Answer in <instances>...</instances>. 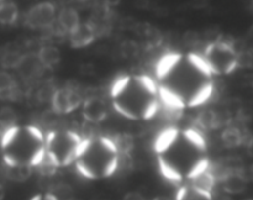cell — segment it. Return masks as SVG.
I'll return each instance as SVG.
<instances>
[{"label": "cell", "mask_w": 253, "mask_h": 200, "mask_svg": "<svg viewBox=\"0 0 253 200\" xmlns=\"http://www.w3.org/2000/svg\"><path fill=\"white\" fill-rule=\"evenodd\" d=\"M37 59L42 67L53 68L61 61V52L54 46H43L37 53Z\"/></svg>", "instance_id": "cell-14"}, {"label": "cell", "mask_w": 253, "mask_h": 200, "mask_svg": "<svg viewBox=\"0 0 253 200\" xmlns=\"http://www.w3.org/2000/svg\"><path fill=\"white\" fill-rule=\"evenodd\" d=\"M19 10L14 2H1L0 4V24L12 25L17 20Z\"/></svg>", "instance_id": "cell-21"}, {"label": "cell", "mask_w": 253, "mask_h": 200, "mask_svg": "<svg viewBox=\"0 0 253 200\" xmlns=\"http://www.w3.org/2000/svg\"><path fill=\"white\" fill-rule=\"evenodd\" d=\"M73 200H79V199H73Z\"/></svg>", "instance_id": "cell-36"}, {"label": "cell", "mask_w": 253, "mask_h": 200, "mask_svg": "<svg viewBox=\"0 0 253 200\" xmlns=\"http://www.w3.org/2000/svg\"><path fill=\"white\" fill-rule=\"evenodd\" d=\"M2 131H4V126H2L1 123H0V135H1V133H2Z\"/></svg>", "instance_id": "cell-34"}, {"label": "cell", "mask_w": 253, "mask_h": 200, "mask_svg": "<svg viewBox=\"0 0 253 200\" xmlns=\"http://www.w3.org/2000/svg\"><path fill=\"white\" fill-rule=\"evenodd\" d=\"M4 195H5L4 188H2V185L0 184V200H2V199H4Z\"/></svg>", "instance_id": "cell-32"}, {"label": "cell", "mask_w": 253, "mask_h": 200, "mask_svg": "<svg viewBox=\"0 0 253 200\" xmlns=\"http://www.w3.org/2000/svg\"><path fill=\"white\" fill-rule=\"evenodd\" d=\"M41 133L32 127H11L2 137V151L7 165L37 164L43 157Z\"/></svg>", "instance_id": "cell-4"}, {"label": "cell", "mask_w": 253, "mask_h": 200, "mask_svg": "<svg viewBox=\"0 0 253 200\" xmlns=\"http://www.w3.org/2000/svg\"><path fill=\"white\" fill-rule=\"evenodd\" d=\"M162 80L168 95L190 105L207 99L211 91L210 71L204 62L199 63L192 58L173 62L162 74Z\"/></svg>", "instance_id": "cell-1"}, {"label": "cell", "mask_w": 253, "mask_h": 200, "mask_svg": "<svg viewBox=\"0 0 253 200\" xmlns=\"http://www.w3.org/2000/svg\"><path fill=\"white\" fill-rule=\"evenodd\" d=\"M153 200H170V199L167 197H157V198H155Z\"/></svg>", "instance_id": "cell-33"}, {"label": "cell", "mask_w": 253, "mask_h": 200, "mask_svg": "<svg viewBox=\"0 0 253 200\" xmlns=\"http://www.w3.org/2000/svg\"><path fill=\"white\" fill-rule=\"evenodd\" d=\"M140 52V44L133 40H126L120 44V54L124 58H135Z\"/></svg>", "instance_id": "cell-25"}, {"label": "cell", "mask_w": 253, "mask_h": 200, "mask_svg": "<svg viewBox=\"0 0 253 200\" xmlns=\"http://www.w3.org/2000/svg\"><path fill=\"white\" fill-rule=\"evenodd\" d=\"M160 162L165 175L172 179L195 177L207 169L203 141L187 132L173 135L161 148Z\"/></svg>", "instance_id": "cell-2"}, {"label": "cell", "mask_w": 253, "mask_h": 200, "mask_svg": "<svg viewBox=\"0 0 253 200\" xmlns=\"http://www.w3.org/2000/svg\"><path fill=\"white\" fill-rule=\"evenodd\" d=\"M197 122L198 125L202 126L205 130H211V128L217 127V126L220 125L219 114L215 113L214 110L207 109V110L202 111V113L198 115Z\"/></svg>", "instance_id": "cell-20"}, {"label": "cell", "mask_w": 253, "mask_h": 200, "mask_svg": "<svg viewBox=\"0 0 253 200\" xmlns=\"http://www.w3.org/2000/svg\"><path fill=\"white\" fill-rule=\"evenodd\" d=\"M204 63L212 73L229 74L237 67V52L227 42H212L205 49Z\"/></svg>", "instance_id": "cell-7"}, {"label": "cell", "mask_w": 253, "mask_h": 200, "mask_svg": "<svg viewBox=\"0 0 253 200\" xmlns=\"http://www.w3.org/2000/svg\"><path fill=\"white\" fill-rule=\"evenodd\" d=\"M177 200H212L211 194L194 187H184L178 192Z\"/></svg>", "instance_id": "cell-19"}, {"label": "cell", "mask_w": 253, "mask_h": 200, "mask_svg": "<svg viewBox=\"0 0 253 200\" xmlns=\"http://www.w3.org/2000/svg\"><path fill=\"white\" fill-rule=\"evenodd\" d=\"M79 25H81V20H79V15L76 10L72 7H64L59 11L58 26L61 27L62 31L71 34Z\"/></svg>", "instance_id": "cell-13"}, {"label": "cell", "mask_w": 253, "mask_h": 200, "mask_svg": "<svg viewBox=\"0 0 253 200\" xmlns=\"http://www.w3.org/2000/svg\"><path fill=\"white\" fill-rule=\"evenodd\" d=\"M114 105L132 119L148 118L156 109V90L148 79L127 78L115 85Z\"/></svg>", "instance_id": "cell-3"}, {"label": "cell", "mask_w": 253, "mask_h": 200, "mask_svg": "<svg viewBox=\"0 0 253 200\" xmlns=\"http://www.w3.org/2000/svg\"><path fill=\"white\" fill-rule=\"evenodd\" d=\"M251 200H253V199H251Z\"/></svg>", "instance_id": "cell-37"}, {"label": "cell", "mask_w": 253, "mask_h": 200, "mask_svg": "<svg viewBox=\"0 0 253 200\" xmlns=\"http://www.w3.org/2000/svg\"><path fill=\"white\" fill-rule=\"evenodd\" d=\"M81 101V94L76 89L69 88V86L57 89L53 95V99H52L54 111L58 114L71 113L74 109L78 108Z\"/></svg>", "instance_id": "cell-8"}, {"label": "cell", "mask_w": 253, "mask_h": 200, "mask_svg": "<svg viewBox=\"0 0 253 200\" xmlns=\"http://www.w3.org/2000/svg\"><path fill=\"white\" fill-rule=\"evenodd\" d=\"M222 188L229 194H240L247 188V179L241 172L231 170L221 179Z\"/></svg>", "instance_id": "cell-12"}, {"label": "cell", "mask_w": 253, "mask_h": 200, "mask_svg": "<svg viewBox=\"0 0 253 200\" xmlns=\"http://www.w3.org/2000/svg\"><path fill=\"white\" fill-rule=\"evenodd\" d=\"M119 155H128L133 147V140L127 133H120L113 141Z\"/></svg>", "instance_id": "cell-22"}, {"label": "cell", "mask_w": 253, "mask_h": 200, "mask_svg": "<svg viewBox=\"0 0 253 200\" xmlns=\"http://www.w3.org/2000/svg\"><path fill=\"white\" fill-rule=\"evenodd\" d=\"M245 135L241 132V130L235 126H229L224 130L221 135V140L224 145L229 148L239 147L240 145L245 142Z\"/></svg>", "instance_id": "cell-16"}, {"label": "cell", "mask_w": 253, "mask_h": 200, "mask_svg": "<svg viewBox=\"0 0 253 200\" xmlns=\"http://www.w3.org/2000/svg\"><path fill=\"white\" fill-rule=\"evenodd\" d=\"M119 153L113 141L93 138L82 143L77 156L79 172L88 178L109 177L118 169Z\"/></svg>", "instance_id": "cell-5"}, {"label": "cell", "mask_w": 253, "mask_h": 200, "mask_svg": "<svg viewBox=\"0 0 253 200\" xmlns=\"http://www.w3.org/2000/svg\"><path fill=\"white\" fill-rule=\"evenodd\" d=\"M56 90L57 89H54L51 84H46V85H43L39 90V93H37V99H39L40 101H42V103H44V101H52Z\"/></svg>", "instance_id": "cell-27"}, {"label": "cell", "mask_w": 253, "mask_h": 200, "mask_svg": "<svg viewBox=\"0 0 253 200\" xmlns=\"http://www.w3.org/2000/svg\"><path fill=\"white\" fill-rule=\"evenodd\" d=\"M98 200H108V199H98Z\"/></svg>", "instance_id": "cell-35"}, {"label": "cell", "mask_w": 253, "mask_h": 200, "mask_svg": "<svg viewBox=\"0 0 253 200\" xmlns=\"http://www.w3.org/2000/svg\"><path fill=\"white\" fill-rule=\"evenodd\" d=\"M81 72L83 76H93L94 73V67L91 63H84L82 64Z\"/></svg>", "instance_id": "cell-30"}, {"label": "cell", "mask_w": 253, "mask_h": 200, "mask_svg": "<svg viewBox=\"0 0 253 200\" xmlns=\"http://www.w3.org/2000/svg\"><path fill=\"white\" fill-rule=\"evenodd\" d=\"M49 194L56 200H73V190L68 184H57L49 190Z\"/></svg>", "instance_id": "cell-24"}, {"label": "cell", "mask_w": 253, "mask_h": 200, "mask_svg": "<svg viewBox=\"0 0 253 200\" xmlns=\"http://www.w3.org/2000/svg\"><path fill=\"white\" fill-rule=\"evenodd\" d=\"M108 115V108L103 99L98 96L89 98L83 104V116L89 122L99 123Z\"/></svg>", "instance_id": "cell-10"}, {"label": "cell", "mask_w": 253, "mask_h": 200, "mask_svg": "<svg viewBox=\"0 0 253 200\" xmlns=\"http://www.w3.org/2000/svg\"><path fill=\"white\" fill-rule=\"evenodd\" d=\"M54 21V7L49 2H43L32 7L26 16V24L34 29L48 27Z\"/></svg>", "instance_id": "cell-9"}, {"label": "cell", "mask_w": 253, "mask_h": 200, "mask_svg": "<svg viewBox=\"0 0 253 200\" xmlns=\"http://www.w3.org/2000/svg\"><path fill=\"white\" fill-rule=\"evenodd\" d=\"M96 34L89 22L81 24L76 30L69 34V42L74 48H82L86 47L95 40Z\"/></svg>", "instance_id": "cell-11"}, {"label": "cell", "mask_w": 253, "mask_h": 200, "mask_svg": "<svg viewBox=\"0 0 253 200\" xmlns=\"http://www.w3.org/2000/svg\"><path fill=\"white\" fill-rule=\"evenodd\" d=\"M17 121V114L11 106H4V108L0 109V123L5 127H7V130L11 127H14V125Z\"/></svg>", "instance_id": "cell-23"}, {"label": "cell", "mask_w": 253, "mask_h": 200, "mask_svg": "<svg viewBox=\"0 0 253 200\" xmlns=\"http://www.w3.org/2000/svg\"><path fill=\"white\" fill-rule=\"evenodd\" d=\"M40 64L37 56H32V54H27V56H22L21 61L17 64L16 69L21 73L22 77L25 78H31L35 77L40 72Z\"/></svg>", "instance_id": "cell-15"}, {"label": "cell", "mask_w": 253, "mask_h": 200, "mask_svg": "<svg viewBox=\"0 0 253 200\" xmlns=\"http://www.w3.org/2000/svg\"><path fill=\"white\" fill-rule=\"evenodd\" d=\"M24 54H20L17 51H12V49H7L1 57V66L5 68H16L17 64L21 61Z\"/></svg>", "instance_id": "cell-26"}, {"label": "cell", "mask_w": 253, "mask_h": 200, "mask_svg": "<svg viewBox=\"0 0 253 200\" xmlns=\"http://www.w3.org/2000/svg\"><path fill=\"white\" fill-rule=\"evenodd\" d=\"M82 142L73 132H53L47 138V157L58 165L69 164L78 156Z\"/></svg>", "instance_id": "cell-6"}, {"label": "cell", "mask_w": 253, "mask_h": 200, "mask_svg": "<svg viewBox=\"0 0 253 200\" xmlns=\"http://www.w3.org/2000/svg\"><path fill=\"white\" fill-rule=\"evenodd\" d=\"M32 173L31 165H25V164H15V165H7L6 175L9 179L12 182H25L29 179L30 175Z\"/></svg>", "instance_id": "cell-17"}, {"label": "cell", "mask_w": 253, "mask_h": 200, "mask_svg": "<svg viewBox=\"0 0 253 200\" xmlns=\"http://www.w3.org/2000/svg\"><path fill=\"white\" fill-rule=\"evenodd\" d=\"M123 200H146V199L141 193L128 192L127 194H125V197L123 198Z\"/></svg>", "instance_id": "cell-29"}, {"label": "cell", "mask_w": 253, "mask_h": 200, "mask_svg": "<svg viewBox=\"0 0 253 200\" xmlns=\"http://www.w3.org/2000/svg\"><path fill=\"white\" fill-rule=\"evenodd\" d=\"M183 40L188 46H197L199 43V34L195 31H187L183 36Z\"/></svg>", "instance_id": "cell-28"}, {"label": "cell", "mask_w": 253, "mask_h": 200, "mask_svg": "<svg viewBox=\"0 0 253 200\" xmlns=\"http://www.w3.org/2000/svg\"><path fill=\"white\" fill-rule=\"evenodd\" d=\"M15 93H16L15 79L7 72H0V96L5 99H12Z\"/></svg>", "instance_id": "cell-18"}, {"label": "cell", "mask_w": 253, "mask_h": 200, "mask_svg": "<svg viewBox=\"0 0 253 200\" xmlns=\"http://www.w3.org/2000/svg\"><path fill=\"white\" fill-rule=\"evenodd\" d=\"M32 200H56L53 197H52L49 193H47V194H40V195H36L35 198H32Z\"/></svg>", "instance_id": "cell-31"}]
</instances>
